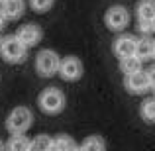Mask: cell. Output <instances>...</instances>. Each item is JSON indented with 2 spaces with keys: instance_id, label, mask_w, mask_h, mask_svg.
Listing matches in <instances>:
<instances>
[{
  "instance_id": "obj_1",
  "label": "cell",
  "mask_w": 155,
  "mask_h": 151,
  "mask_svg": "<svg viewBox=\"0 0 155 151\" xmlns=\"http://www.w3.org/2000/svg\"><path fill=\"white\" fill-rule=\"evenodd\" d=\"M31 126V112L26 106H18L10 112L6 120V128L10 133H24Z\"/></svg>"
},
{
  "instance_id": "obj_2",
  "label": "cell",
  "mask_w": 155,
  "mask_h": 151,
  "mask_svg": "<svg viewBox=\"0 0 155 151\" xmlns=\"http://www.w3.org/2000/svg\"><path fill=\"white\" fill-rule=\"evenodd\" d=\"M39 108L45 114H57L65 108V96L59 88H45L39 94Z\"/></svg>"
},
{
  "instance_id": "obj_3",
  "label": "cell",
  "mask_w": 155,
  "mask_h": 151,
  "mask_svg": "<svg viewBox=\"0 0 155 151\" xmlns=\"http://www.w3.org/2000/svg\"><path fill=\"white\" fill-rule=\"evenodd\" d=\"M26 49H28V47L18 39V35H14V38H6V39L0 41V53H2V57L6 61H10V63H20V61H24V57H26Z\"/></svg>"
},
{
  "instance_id": "obj_4",
  "label": "cell",
  "mask_w": 155,
  "mask_h": 151,
  "mask_svg": "<svg viewBox=\"0 0 155 151\" xmlns=\"http://www.w3.org/2000/svg\"><path fill=\"white\" fill-rule=\"evenodd\" d=\"M59 65H61V59L55 51H41L38 55V61H35V67H38V73L41 77H53L57 71H59Z\"/></svg>"
},
{
  "instance_id": "obj_5",
  "label": "cell",
  "mask_w": 155,
  "mask_h": 151,
  "mask_svg": "<svg viewBox=\"0 0 155 151\" xmlns=\"http://www.w3.org/2000/svg\"><path fill=\"white\" fill-rule=\"evenodd\" d=\"M104 22L112 31H122L124 28H128V24H130V12L126 10L124 6H112L106 12Z\"/></svg>"
},
{
  "instance_id": "obj_6",
  "label": "cell",
  "mask_w": 155,
  "mask_h": 151,
  "mask_svg": "<svg viewBox=\"0 0 155 151\" xmlns=\"http://www.w3.org/2000/svg\"><path fill=\"white\" fill-rule=\"evenodd\" d=\"M124 84H126V88H128L132 94H143V92H147L149 88H151L149 79H147V75H145V71H136V73H130V75H126Z\"/></svg>"
},
{
  "instance_id": "obj_7",
  "label": "cell",
  "mask_w": 155,
  "mask_h": 151,
  "mask_svg": "<svg viewBox=\"0 0 155 151\" xmlns=\"http://www.w3.org/2000/svg\"><path fill=\"white\" fill-rule=\"evenodd\" d=\"M57 73L61 75L63 80H77V79H81V75H83V63H81L77 57H67V59L61 61Z\"/></svg>"
},
{
  "instance_id": "obj_8",
  "label": "cell",
  "mask_w": 155,
  "mask_h": 151,
  "mask_svg": "<svg viewBox=\"0 0 155 151\" xmlns=\"http://www.w3.org/2000/svg\"><path fill=\"white\" fill-rule=\"evenodd\" d=\"M41 28L35 26V24H28V26H24L22 30L18 31V39L24 43L26 47H34L38 45L39 41H41Z\"/></svg>"
},
{
  "instance_id": "obj_9",
  "label": "cell",
  "mask_w": 155,
  "mask_h": 151,
  "mask_svg": "<svg viewBox=\"0 0 155 151\" xmlns=\"http://www.w3.org/2000/svg\"><path fill=\"white\" fill-rule=\"evenodd\" d=\"M136 43L137 39L134 35H120V38L114 41V53L118 57H128V55H136Z\"/></svg>"
},
{
  "instance_id": "obj_10",
  "label": "cell",
  "mask_w": 155,
  "mask_h": 151,
  "mask_svg": "<svg viewBox=\"0 0 155 151\" xmlns=\"http://www.w3.org/2000/svg\"><path fill=\"white\" fill-rule=\"evenodd\" d=\"M153 18H155V0H140L137 20L140 22H153Z\"/></svg>"
},
{
  "instance_id": "obj_11",
  "label": "cell",
  "mask_w": 155,
  "mask_h": 151,
  "mask_svg": "<svg viewBox=\"0 0 155 151\" xmlns=\"http://www.w3.org/2000/svg\"><path fill=\"white\" fill-rule=\"evenodd\" d=\"M4 4V16L10 20H16L24 12V2L22 0H2Z\"/></svg>"
},
{
  "instance_id": "obj_12",
  "label": "cell",
  "mask_w": 155,
  "mask_h": 151,
  "mask_svg": "<svg viewBox=\"0 0 155 151\" xmlns=\"http://www.w3.org/2000/svg\"><path fill=\"white\" fill-rule=\"evenodd\" d=\"M136 55L140 57L141 61L151 59V57H153V39H149V38L137 39V43H136Z\"/></svg>"
},
{
  "instance_id": "obj_13",
  "label": "cell",
  "mask_w": 155,
  "mask_h": 151,
  "mask_svg": "<svg viewBox=\"0 0 155 151\" xmlns=\"http://www.w3.org/2000/svg\"><path fill=\"white\" fill-rule=\"evenodd\" d=\"M120 69L124 75H130V73H136L141 71V59L137 55H128V57H122L120 59Z\"/></svg>"
},
{
  "instance_id": "obj_14",
  "label": "cell",
  "mask_w": 155,
  "mask_h": 151,
  "mask_svg": "<svg viewBox=\"0 0 155 151\" xmlns=\"http://www.w3.org/2000/svg\"><path fill=\"white\" fill-rule=\"evenodd\" d=\"M30 145H31V141L26 140L22 133H14V136H12V140L8 141L6 147L10 149V151H28V149H30Z\"/></svg>"
},
{
  "instance_id": "obj_15",
  "label": "cell",
  "mask_w": 155,
  "mask_h": 151,
  "mask_svg": "<svg viewBox=\"0 0 155 151\" xmlns=\"http://www.w3.org/2000/svg\"><path fill=\"white\" fill-rule=\"evenodd\" d=\"M51 149H55V151H73V149H77V143L71 137L59 136V137H55V140H51Z\"/></svg>"
},
{
  "instance_id": "obj_16",
  "label": "cell",
  "mask_w": 155,
  "mask_h": 151,
  "mask_svg": "<svg viewBox=\"0 0 155 151\" xmlns=\"http://www.w3.org/2000/svg\"><path fill=\"white\" fill-rule=\"evenodd\" d=\"M141 118H143L147 124H155V98H147L141 104Z\"/></svg>"
},
{
  "instance_id": "obj_17",
  "label": "cell",
  "mask_w": 155,
  "mask_h": 151,
  "mask_svg": "<svg viewBox=\"0 0 155 151\" xmlns=\"http://www.w3.org/2000/svg\"><path fill=\"white\" fill-rule=\"evenodd\" d=\"M104 147H106L104 140H102V137H98V136L87 137V140L83 141V145H81V149H84V151H102Z\"/></svg>"
},
{
  "instance_id": "obj_18",
  "label": "cell",
  "mask_w": 155,
  "mask_h": 151,
  "mask_svg": "<svg viewBox=\"0 0 155 151\" xmlns=\"http://www.w3.org/2000/svg\"><path fill=\"white\" fill-rule=\"evenodd\" d=\"M30 149H34V151H49L51 149V137L49 136H38L34 141H31Z\"/></svg>"
},
{
  "instance_id": "obj_19",
  "label": "cell",
  "mask_w": 155,
  "mask_h": 151,
  "mask_svg": "<svg viewBox=\"0 0 155 151\" xmlns=\"http://www.w3.org/2000/svg\"><path fill=\"white\" fill-rule=\"evenodd\" d=\"M30 4H31V8H34V10L45 12V10H49V8H51L53 0H30Z\"/></svg>"
},
{
  "instance_id": "obj_20",
  "label": "cell",
  "mask_w": 155,
  "mask_h": 151,
  "mask_svg": "<svg viewBox=\"0 0 155 151\" xmlns=\"http://www.w3.org/2000/svg\"><path fill=\"white\" fill-rule=\"evenodd\" d=\"M140 30L143 31V34H149V31H153V22H140Z\"/></svg>"
},
{
  "instance_id": "obj_21",
  "label": "cell",
  "mask_w": 155,
  "mask_h": 151,
  "mask_svg": "<svg viewBox=\"0 0 155 151\" xmlns=\"http://www.w3.org/2000/svg\"><path fill=\"white\" fill-rule=\"evenodd\" d=\"M145 75H147V79H149V84H151V87H155V67L147 69V71H145Z\"/></svg>"
},
{
  "instance_id": "obj_22",
  "label": "cell",
  "mask_w": 155,
  "mask_h": 151,
  "mask_svg": "<svg viewBox=\"0 0 155 151\" xmlns=\"http://www.w3.org/2000/svg\"><path fill=\"white\" fill-rule=\"evenodd\" d=\"M4 18H6V16H4V14H0V28L4 26Z\"/></svg>"
},
{
  "instance_id": "obj_23",
  "label": "cell",
  "mask_w": 155,
  "mask_h": 151,
  "mask_svg": "<svg viewBox=\"0 0 155 151\" xmlns=\"http://www.w3.org/2000/svg\"><path fill=\"white\" fill-rule=\"evenodd\" d=\"M153 57H155V41H153Z\"/></svg>"
},
{
  "instance_id": "obj_24",
  "label": "cell",
  "mask_w": 155,
  "mask_h": 151,
  "mask_svg": "<svg viewBox=\"0 0 155 151\" xmlns=\"http://www.w3.org/2000/svg\"><path fill=\"white\" fill-rule=\"evenodd\" d=\"M4 149V145H2V141H0V151H2Z\"/></svg>"
},
{
  "instance_id": "obj_25",
  "label": "cell",
  "mask_w": 155,
  "mask_h": 151,
  "mask_svg": "<svg viewBox=\"0 0 155 151\" xmlns=\"http://www.w3.org/2000/svg\"><path fill=\"white\" fill-rule=\"evenodd\" d=\"M153 28H155V18H153Z\"/></svg>"
},
{
  "instance_id": "obj_26",
  "label": "cell",
  "mask_w": 155,
  "mask_h": 151,
  "mask_svg": "<svg viewBox=\"0 0 155 151\" xmlns=\"http://www.w3.org/2000/svg\"><path fill=\"white\" fill-rule=\"evenodd\" d=\"M153 88H155V87H153Z\"/></svg>"
}]
</instances>
